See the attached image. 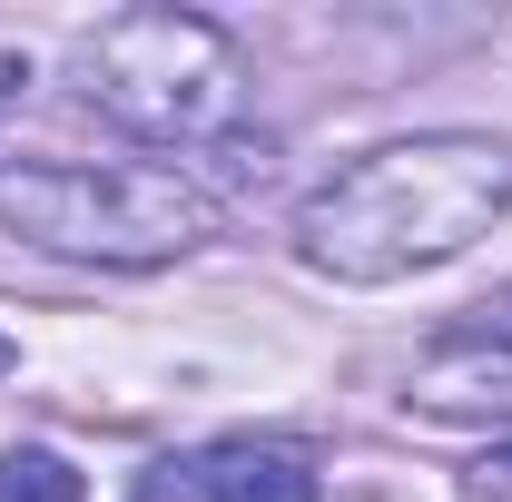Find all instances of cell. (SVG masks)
I'll return each mask as SVG.
<instances>
[{"label": "cell", "mask_w": 512, "mask_h": 502, "mask_svg": "<svg viewBox=\"0 0 512 502\" xmlns=\"http://www.w3.org/2000/svg\"><path fill=\"white\" fill-rule=\"evenodd\" d=\"M512 217V148L503 138H384L365 158H345L325 188L296 207V256L335 286H394L463 256Z\"/></svg>", "instance_id": "1"}, {"label": "cell", "mask_w": 512, "mask_h": 502, "mask_svg": "<svg viewBox=\"0 0 512 502\" xmlns=\"http://www.w3.org/2000/svg\"><path fill=\"white\" fill-rule=\"evenodd\" d=\"M473 345H493V355H512V286L493 296V306H473V325L453 335V355H473Z\"/></svg>", "instance_id": "6"}, {"label": "cell", "mask_w": 512, "mask_h": 502, "mask_svg": "<svg viewBox=\"0 0 512 502\" xmlns=\"http://www.w3.org/2000/svg\"><path fill=\"white\" fill-rule=\"evenodd\" d=\"M197 493L207 502H316V473L296 453H217V463H197Z\"/></svg>", "instance_id": "4"}, {"label": "cell", "mask_w": 512, "mask_h": 502, "mask_svg": "<svg viewBox=\"0 0 512 502\" xmlns=\"http://www.w3.org/2000/svg\"><path fill=\"white\" fill-rule=\"evenodd\" d=\"M10 365H20V345H10V335H0V375H10Z\"/></svg>", "instance_id": "7"}, {"label": "cell", "mask_w": 512, "mask_h": 502, "mask_svg": "<svg viewBox=\"0 0 512 502\" xmlns=\"http://www.w3.org/2000/svg\"><path fill=\"white\" fill-rule=\"evenodd\" d=\"M79 493H89V483L69 473L60 453H10V463H0V502H79Z\"/></svg>", "instance_id": "5"}, {"label": "cell", "mask_w": 512, "mask_h": 502, "mask_svg": "<svg viewBox=\"0 0 512 502\" xmlns=\"http://www.w3.org/2000/svg\"><path fill=\"white\" fill-rule=\"evenodd\" d=\"M483 473H512V453H493V463H483Z\"/></svg>", "instance_id": "8"}, {"label": "cell", "mask_w": 512, "mask_h": 502, "mask_svg": "<svg viewBox=\"0 0 512 502\" xmlns=\"http://www.w3.org/2000/svg\"><path fill=\"white\" fill-rule=\"evenodd\" d=\"M227 227V207L197 188L188 168H89V158H10L0 168V237L79 266H168L197 256Z\"/></svg>", "instance_id": "2"}, {"label": "cell", "mask_w": 512, "mask_h": 502, "mask_svg": "<svg viewBox=\"0 0 512 502\" xmlns=\"http://www.w3.org/2000/svg\"><path fill=\"white\" fill-rule=\"evenodd\" d=\"M69 79H79L89 109H109L138 138H168V148L227 138L237 109H247L237 40L217 20H197V10H119V20H99L69 50Z\"/></svg>", "instance_id": "3"}]
</instances>
